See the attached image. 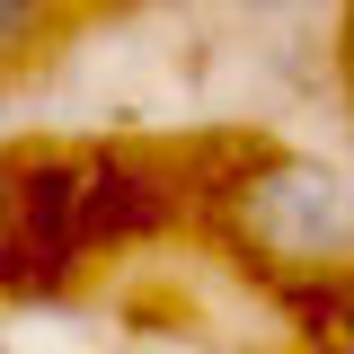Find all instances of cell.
<instances>
[{
    "label": "cell",
    "instance_id": "obj_2",
    "mask_svg": "<svg viewBox=\"0 0 354 354\" xmlns=\"http://www.w3.org/2000/svg\"><path fill=\"white\" fill-rule=\"evenodd\" d=\"M44 36H53V0H0V71L27 62Z\"/></svg>",
    "mask_w": 354,
    "mask_h": 354
},
{
    "label": "cell",
    "instance_id": "obj_1",
    "mask_svg": "<svg viewBox=\"0 0 354 354\" xmlns=\"http://www.w3.org/2000/svg\"><path fill=\"white\" fill-rule=\"evenodd\" d=\"M239 239L283 274L354 266V186L319 160H266L239 186Z\"/></svg>",
    "mask_w": 354,
    "mask_h": 354
},
{
    "label": "cell",
    "instance_id": "obj_3",
    "mask_svg": "<svg viewBox=\"0 0 354 354\" xmlns=\"http://www.w3.org/2000/svg\"><path fill=\"white\" fill-rule=\"evenodd\" d=\"M248 9H283V0H248Z\"/></svg>",
    "mask_w": 354,
    "mask_h": 354
}]
</instances>
